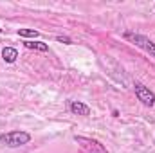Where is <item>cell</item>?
<instances>
[{"mask_svg":"<svg viewBox=\"0 0 155 153\" xmlns=\"http://www.w3.org/2000/svg\"><path fill=\"white\" fill-rule=\"evenodd\" d=\"M31 141V133L24 132V130H13V132H5L0 135V142L9 146V148H20L29 144Z\"/></svg>","mask_w":155,"mask_h":153,"instance_id":"6da1fadb","label":"cell"},{"mask_svg":"<svg viewBox=\"0 0 155 153\" xmlns=\"http://www.w3.org/2000/svg\"><path fill=\"white\" fill-rule=\"evenodd\" d=\"M74 141L85 150L87 153H108V150L96 139L92 137H83V135H74Z\"/></svg>","mask_w":155,"mask_h":153,"instance_id":"7a4b0ae2","label":"cell"},{"mask_svg":"<svg viewBox=\"0 0 155 153\" xmlns=\"http://www.w3.org/2000/svg\"><path fill=\"white\" fill-rule=\"evenodd\" d=\"M124 38L135 43L137 47H141L143 50H146L152 58H155V41H152L150 38H146L143 34H135V33H124Z\"/></svg>","mask_w":155,"mask_h":153,"instance_id":"3957f363","label":"cell"},{"mask_svg":"<svg viewBox=\"0 0 155 153\" xmlns=\"http://www.w3.org/2000/svg\"><path fill=\"white\" fill-rule=\"evenodd\" d=\"M134 92L135 97L144 105V106H153L155 105V94L143 83H134Z\"/></svg>","mask_w":155,"mask_h":153,"instance_id":"277c9868","label":"cell"},{"mask_svg":"<svg viewBox=\"0 0 155 153\" xmlns=\"http://www.w3.org/2000/svg\"><path fill=\"white\" fill-rule=\"evenodd\" d=\"M69 110H71L72 114L83 115V117L90 115V106L85 105V103H81V101H71V103H69Z\"/></svg>","mask_w":155,"mask_h":153,"instance_id":"5b68a950","label":"cell"},{"mask_svg":"<svg viewBox=\"0 0 155 153\" xmlns=\"http://www.w3.org/2000/svg\"><path fill=\"white\" fill-rule=\"evenodd\" d=\"M16 58H18V50L15 47H4L2 49V60L5 63H15Z\"/></svg>","mask_w":155,"mask_h":153,"instance_id":"8992f818","label":"cell"},{"mask_svg":"<svg viewBox=\"0 0 155 153\" xmlns=\"http://www.w3.org/2000/svg\"><path fill=\"white\" fill-rule=\"evenodd\" d=\"M24 47L25 49H31V50H40V52H47L49 50V45L47 43H43V41H35V40H27V41H24Z\"/></svg>","mask_w":155,"mask_h":153,"instance_id":"52a82bcc","label":"cell"},{"mask_svg":"<svg viewBox=\"0 0 155 153\" xmlns=\"http://www.w3.org/2000/svg\"><path fill=\"white\" fill-rule=\"evenodd\" d=\"M18 36H22V38H38L40 33L35 31V29H18Z\"/></svg>","mask_w":155,"mask_h":153,"instance_id":"ba28073f","label":"cell"},{"mask_svg":"<svg viewBox=\"0 0 155 153\" xmlns=\"http://www.w3.org/2000/svg\"><path fill=\"white\" fill-rule=\"evenodd\" d=\"M56 40H58V41H61V43H67V45H71V43H72V40L67 38V36H56Z\"/></svg>","mask_w":155,"mask_h":153,"instance_id":"9c48e42d","label":"cell"},{"mask_svg":"<svg viewBox=\"0 0 155 153\" xmlns=\"http://www.w3.org/2000/svg\"><path fill=\"white\" fill-rule=\"evenodd\" d=\"M0 33H2V29H0Z\"/></svg>","mask_w":155,"mask_h":153,"instance_id":"30bf717a","label":"cell"}]
</instances>
